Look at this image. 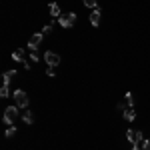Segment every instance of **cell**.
Returning <instances> with one entry per match:
<instances>
[{"instance_id":"1","label":"cell","mask_w":150,"mask_h":150,"mask_svg":"<svg viewBox=\"0 0 150 150\" xmlns=\"http://www.w3.org/2000/svg\"><path fill=\"white\" fill-rule=\"evenodd\" d=\"M58 22L62 28H72L74 24H76V14L74 12H68V14H62L60 18H58Z\"/></svg>"},{"instance_id":"2","label":"cell","mask_w":150,"mask_h":150,"mask_svg":"<svg viewBox=\"0 0 150 150\" xmlns=\"http://www.w3.org/2000/svg\"><path fill=\"white\" fill-rule=\"evenodd\" d=\"M14 102L18 108H28V94L24 90H16L14 92Z\"/></svg>"},{"instance_id":"3","label":"cell","mask_w":150,"mask_h":150,"mask_svg":"<svg viewBox=\"0 0 150 150\" xmlns=\"http://www.w3.org/2000/svg\"><path fill=\"white\" fill-rule=\"evenodd\" d=\"M16 118H18V106H16V108L8 106V108L4 110V122H6V124H12Z\"/></svg>"},{"instance_id":"4","label":"cell","mask_w":150,"mask_h":150,"mask_svg":"<svg viewBox=\"0 0 150 150\" xmlns=\"http://www.w3.org/2000/svg\"><path fill=\"white\" fill-rule=\"evenodd\" d=\"M126 138L130 140L132 144H140V146H142V142H144V140H142V132H140V130H128V132H126Z\"/></svg>"},{"instance_id":"5","label":"cell","mask_w":150,"mask_h":150,"mask_svg":"<svg viewBox=\"0 0 150 150\" xmlns=\"http://www.w3.org/2000/svg\"><path fill=\"white\" fill-rule=\"evenodd\" d=\"M42 38H44V34H42V32H36V34L30 36V40H28V46H30V50H36V48L40 46Z\"/></svg>"},{"instance_id":"6","label":"cell","mask_w":150,"mask_h":150,"mask_svg":"<svg viewBox=\"0 0 150 150\" xmlns=\"http://www.w3.org/2000/svg\"><path fill=\"white\" fill-rule=\"evenodd\" d=\"M44 60L48 62V66H58L60 64V56H58L56 52H44Z\"/></svg>"},{"instance_id":"7","label":"cell","mask_w":150,"mask_h":150,"mask_svg":"<svg viewBox=\"0 0 150 150\" xmlns=\"http://www.w3.org/2000/svg\"><path fill=\"white\" fill-rule=\"evenodd\" d=\"M90 24H92V26H98V24H100V10H98V8H94V10L90 12Z\"/></svg>"},{"instance_id":"8","label":"cell","mask_w":150,"mask_h":150,"mask_svg":"<svg viewBox=\"0 0 150 150\" xmlns=\"http://www.w3.org/2000/svg\"><path fill=\"white\" fill-rule=\"evenodd\" d=\"M48 10H50V14H52V16H56V18H60V16H62V14H60V6H58L56 2H52V4L48 6Z\"/></svg>"},{"instance_id":"9","label":"cell","mask_w":150,"mask_h":150,"mask_svg":"<svg viewBox=\"0 0 150 150\" xmlns=\"http://www.w3.org/2000/svg\"><path fill=\"white\" fill-rule=\"evenodd\" d=\"M16 76V70H8V72H4V78H2V84H10V80Z\"/></svg>"},{"instance_id":"10","label":"cell","mask_w":150,"mask_h":150,"mask_svg":"<svg viewBox=\"0 0 150 150\" xmlns=\"http://www.w3.org/2000/svg\"><path fill=\"white\" fill-rule=\"evenodd\" d=\"M12 58H14L16 62H24V50H22V48L14 50V52H12Z\"/></svg>"},{"instance_id":"11","label":"cell","mask_w":150,"mask_h":150,"mask_svg":"<svg viewBox=\"0 0 150 150\" xmlns=\"http://www.w3.org/2000/svg\"><path fill=\"white\" fill-rule=\"evenodd\" d=\"M134 118H136V112H134V108H126V110H124V120L132 122Z\"/></svg>"},{"instance_id":"12","label":"cell","mask_w":150,"mask_h":150,"mask_svg":"<svg viewBox=\"0 0 150 150\" xmlns=\"http://www.w3.org/2000/svg\"><path fill=\"white\" fill-rule=\"evenodd\" d=\"M22 120L26 122V124H32V122H34V116H32V112H28V110H26V112L22 114Z\"/></svg>"},{"instance_id":"13","label":"cell","mask_w":150,"mask_h":150,"mask_svg":"<svg viewBox=\"0 0 150 150\" xmlns=\"http://www.w3.org/2000/svg\"><path fill=\"white\" fill-rule=\"evenodd\" d=\"M8 94H10V90H8V84H2V88H0V96H2V98H6Z\"/></svg>"},{"instance_id":"14","label":"cell","mask_w":150,"mask_h":150,"mask_svg":"<svg viewBox=\"0 0 150 150\" xmlns=\"http://www.w3.org/2000/svg\"><path fill=\"white\" fill-rule=\"evenodd\" d=\"M126 104H128V108L134 106V96H132V92H126Z\"/></svg>"},{"instance_id":"15","label":"cell","mask_w":150,"mask_h":150,"mask_svg":"<svg viewBox=\"0 0 150 150\" xmlns=\"http://www.w3.org/2000/svg\"><path fill=\"white\" fill-rule=\"evenodd\" d=\"M84 6H88V8H96V0H84Z\"/></svg>"},{"instance_id":"16","label":"cell","mask_w":150,"mask_h":150,"mask_svg":"<svg viewBox=\"0 0 150 150\" xmlns=\"http://www.w3.org/2000/svg\"><path fill=\"white\" fill-rule=\"evenodd\" d=\"M46 74H48V76H50V78H54V76H56V70H54V66H48Z\"/></svg>"},{"instance_id":"17","label":"cell","mask_w":150,"mask_h":150,"mask_svg":"<svg viewBox=\"0 0 150 150\" xmlns=\"http://www.w3.org/2000/svg\"><path fill=\"white\" fill-rule=\"evenodd\" d=\"M14 134H16V128H14V126H10L8 130H6V136H8V138H12Z\"/></svg>"},{"instance_id":"18","label":"cell","mask_w":150,"mask_h":150,"mask_svg":"<svg viewBox=\"0 0 150 150\" xmlns=\"http://www.w3.org/2000/svg\"><path fill=\"white\" fill-rule=\"evenodd\" d=\"M52 32V24H46L44 28H42V34H50Z\"/></svg>"},{"instance_id":"19","label":"cell","mask_w":150,"mask_h":150,"mask_svg":"<svg viewBox=\"0 0 150 150\" xmlns=\"http://www.w3.org/2000/svg\"><path fill=\"white\" fill-rule=\"evenodd\" d=\"M30 60H34V62H38V60H40V56H38V52H36V50H32V54H30Z\"/></svg>"},{"instance_id":"20","label":"cell","mask_w":150,"mask_h":150,"mask_svg":"<svg viewBox=\"0 0 150 150\" xmlns=\"http://www.w3.org/2000/svg\"><path fill=\"white\" fill-rule=\"evenodd\" d=\"M142 150H150V140H144L142 142Z\"/></svg>"},{"instance_id":"21","label":"cell","mask_w":150,"mask_h":150,"mask_svg":"<svg viewBox=\"0 0 150 150\" xmlns=\"http://www.w3.org/2000/svg\"><path fill=\"white\" fill-rule=\"evenodd\" d=\"M140 148V144H134V146H132V150H138Z\"/></svg>"}]
</instances>
